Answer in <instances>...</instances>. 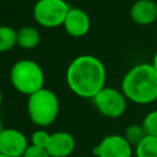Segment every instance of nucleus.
I'll return each mask as SVG.
<instances>
[{"instance_id":"20e7f679","label":"nucleus","mask_w":157,"mask_h":157,"mask_svg":"<svg viewBox=\"0 0 157 157\" xmlns=\"http://www.w3.org/2000/svg\"><path fill=\"white\" fill-rule=\"evenodd\" d=\"M44 72L42 66L31 59H21L16 61L10 70V81L12 87L26 96L44 87Z\"/></svg>"},{"instance_id":"393cba45","label":"nucleus","mask_w":157,"mask_h":157,"mask_svg":"<svg viewBox=\"0 0 157 157\" xmlns=\"http://www.w3.org/2000/svg\"><path fill=\"white\" fill-rule=\"evenodd\" d=\"M156 1H157V0H156Z\"/></svg>"},{"instance_id":"f3484780","label":"nucleus","mask_w":157,"mask_h":157,"mask_svg":"<svg viewBox=\"0 0 157 157\" xmlns=\"http://www.w3.org/2000/svg\"><path fill=\"white\" fill-rule=\"evenodd\" d=\"M50 139V134L44 129H38L31 135V145L45 148Z\"/></svg>"},{"instance_id":"6e6552de","label":"nucleus","mask_w":157,"mask_h":157,"mask_svg":"<svg viewBox=\"0 0 157 157\" xmlns=\"http://www.w3.org/2000/svg\"><path fill=\"white\" fill-rule=\"evenodd\" d=\"M29 145L27 136L15 128H5L0 132V153L7 157H22Z\"/></svg>"},{"instance_id":"ddd939ff","label":"nucleus","mask_w":157,"mask_h":157,"mask_svg":"<svg viewBox=\"0 0 157 157\" xmlns=\"http://www.w3.org/2000/svg\"><path fill=\"white\" fill-rule=\"evenodd\" d=\"M134 153L135 157H157V136L146 135L134 147Z\"/></svg>"},{"instance_id":"412c9836","label":"nucleus","mask_w":157,"mask_h":157,"mask_svg":"<svg viewBox=\"0 0 157 157\" xmlns=\"http://www.w3.org/2000/svg\"><path fill=\"white\" fill-rule=\"evenodd\" d=\"M1 102H2V93H1V90H0V105H1Z\"/></svg>"},{"instance_id":"39448f33","label":"nucleus","mask_w":157,"mask_h":157,"mask_svg":"<svg viewBox=\"0 0 157 157\" xmlns=\"http://www.w3.org/2000/svg\"><path fill=\"white\" fill-rule=\"evenodd\" d=\"M70 10L65 0H38L33 6L34 21L45 28L63 26Z\"/></svg>"},{"instance_id":"aec40b11","label":"nucleus","mask_w":157,"mask_h":157,"mask_svg":"<svg viewBox=\"0 0 157 157\" xmlns=\"http://www.w3.org/2000/svg\"><path fill=\"white\" fill-rule=\"evenodd\" d=\"M4 129H5V128H4V125H2V123L0 121V132H1V131H2Z\"/></svg>"},{"instance_id":"4468645a","label":"nucleus","mask_w":157,"mask_h":157,"mask_svg":"<svg viewBox=\"0 0 157 157\" xmlns=\"http://www.w3.org/2000/svg\"><path fill=\"white\" fill-rule=\"evenodd\" d=\"M17 45V31L10 26H0V53H6Z\"/></svg>"},{"instance_id":"6ab92c4d","label":"nucleus","mask_w":157,"mask_h":157,"mask_svg":"<svg viewBox=\"0 0 157 157\" xmlns=\"http://www.w3.org/2000/svg\"><path fill=\"white\" fill-rule=\"evenodd\" d=\"M152 65H153V67H155V70L157 71V52L155 53V55H153V59H152V63H151Z\"/></svg>"},{"instance_id":"423d86ee","label":"nucleus","mask_w":157,"mask_h":157,"mask_svg":"<svg viewBox=\"0 0 157 157\" xmlns=\"http://www.w3.org/2000/svg\"><path fill=\"white\" fill-rule=\"evenodd\" d=\"M92 102L102 115L115 119L125 113L128 98L121 90L105 86L92 98Z\"/></svg>"},{"instance_id":"b1692460","label":"nucleus","mask_w":157,"mask_h":157,"mask_svg":"<svg viewBox=\"0 0 157 157\" xmlns=\"http://www.w3.org/2000/svg\"><path fill=\"white\" fill-rule=\"evenodd\" d=\"M156 102H157V99H156Z\"/></svg>"},{"instance_id":"a211bd4d","label":"nucleus","mask_w":157,"mask_h":157,"mask_svg":"<svg viewBox=\"0 0 157 157\" xmlns=\"http://www.w3.org/2000/svg\"><path fill=\"white\" fill-rule=\"evenodd\" d=\"M22 157H52V156L48 153V151L45 148L29 145Z\"/></svg>"},{"instance_id":"0eeeda50","label":"nucleus","mask_w":157,"mask_h":157,"mask_svg":"<svg viewBox=\"0 0 157 157\" xmlns=\"http://www.w3.org/2000/svg\"><path fill=\"white\" fill-rule=\"evenodd\" d=\"M134 147L124 135L110 134L104 136L93 148L96 157H132Z\"/></svg>"},{"instance_id":"5701e85b","label":"nucleus","mask_w":157,"mask_h":157,"mask_svg":"<svg viewBox=\"0 0 157 157\" xmlns=\"http://www.w3.org/2000/svg\"><path fill=\"white\" fill-rule=\"evenodd\" d=\"M0 70H1V61H0Z\"/></svg>"},{"instance_id":"9b49d317","label":"nucleus","mask_w":157,"mask_h":157,"mask_svg":"<svg viewBox=\"0 0 157 157\" xmlns=\"http://www.w3.org/2000/svg\"><path fill=\"white\" fill-rule=\"evenodd\" d=\"M131 20L140 26H148L157 20V1L137 0L130 9Z\"/></svg>"},{"instance_id":"f257e3e1","label":"nucleus","mask_w":157,"mask_h":157,"mask_svg":"<svg viewBox=\"0 0 157 157\" xmlns=\"http://www.w3.org/2000/svg\"><path fill=\"white\" fill-rule=\"evenodd\" d=\"M66 83L71 92L81 98H93L105 87L107 70L97 56L82 54L76 56L66 69Z\"/></svg>"},{"instance_id":"f03ea898","label":"nucleus","mask_w":157,"mask_h":157,"mask_svg":"<svg viewBox=\"0 0 157 157\" xmlns=\"http://www.w3.org/2000/svg\"><path fill=\"white\" fill-rule=\"evenodd\" d=\"M121 91L128 101L150 104L157 99V71L152 64L142 63L128 70L121 80Z\"/></svg>"},{"instance_id":"1a4fd4ad","label":"nucleus","mask_w":157,"mask_h":157,"mask_svg":"<svg viewBox=\"0 0 157 157\" xmlns=\"http://www.w3.org/2000/svg\"><path fill=\"white\" fill-rule=\"evenodd\" d=\"M65 32L75 38L83 37L88 33L91 27V20L86 11L78 7H70L65 21L63 23Z\"/></svg>"},{"instance_id":"2eb2a0df","label":"nucleus","mask_w":157,"mask_h":157,"mask_svg":"<svg viewBox=\"0 0 157 157\" xmlns=\"http://www.w3.org/2000/svg\"><path fill=\"white\" fill-rule=\"evenodd\" d=\"M124 136L130 142V145L132 147H135L136 145H139L142 141V139L146 136V132L141 124H131L126 128Z\"/></svg>"},{"instance_id":"f8f14e48","label":"nucleus","mask_w":157,"mask_h":157,"mask_svg":"<svg viewBox=\"0 0 157 157\" xmlns=\"http://www.w3.org/2000/svg\"><path fill=\"white\" fill-rule=\"evenodd\" d=\"M39 42L40 34L36 27L25 26L17 31V45L22 49H34Z\"/></svg>"},{"instance_id":"9d476101","label":"nucleus","mask_w":157,"mask_h":157,"mask_svg":"<svg viewBox=\"0 0 157 157\" xmlns=\"http://www.w3.org/2000/svg\"><path fill=\"white\" fill-rule=\"evenodd\" d=\"M45 150L52 157H69L75 150V139L67 131L53 132Z\"/></svg>"},{"instance_id":"dca6fc26","label":"nucleus","mask_w":157,"mask_h":157,"mask_svg":"<svg viewBox=\"0 0 157 157\" xmlns=\"http://www.w3.org/2000/svg\"><path fill=\"white\" fill-rule=\"evenodd\" d=\"M146 135L157 136V109L148 112L141 123Z\"/></svg>"},{"instance_id":"7ed1b4c3","label":"nucleus","mask_w":157,"mask_h":157,"mask_svg":"<svg viewBox=\"0 0 157 157\" xmlns=\"http://www.w3.org/2000/svg\"><path fill=\"white\" fill-rule=\"evenodd\" d=\"M59 98L49 88L42 90L28 96L27 113L33 124L40 128L52 125L59 115Z\"/></svg>"},{"instance_id":"4be33fe9","label":"nucleus","mask_w":157,"mask_h":157,"mask_svg":"<svg viewBox=\"0 0 157 157\" xmlns=\"http://www.w3.org/2000/svg\"><path fill=\"white\" fill-rule=\"evenodd\" d=\"M0 157H7V156H5V155H2V153H0Z\"/></svg>"}]
</instances>
